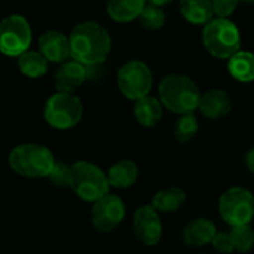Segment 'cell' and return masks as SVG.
<instances>
[{
	"instance_id": "obj_1",
	"label": "cell",
	"mask_w": 254,
	"mask_h": 254,
	"mask_svg": "<svg viewBox=\"0 0 254 254\" xmlns=\"http://www.w3.org/2000/svg\"><path fill=\"white\" fill-rule=\"evenodd\" d=\"M70 57L83 65L103 64L112 49V39L101 24L85 21L77 24L70 36Z\"/></svg>"
},
{
	"instance_id": "obj_2",
	"label": "cell",
	"mask_w": 254,
	"mask_h": 254,
	"mask_svg": "<svg viewBox=\"0 0 254 254\" xmlns=\"http://www.w3.org/2000/svg\"><path fill=\"white\" fill-rule=\"evenodd\" d=\"M161 104L173 113H193L201 100V92L196 83L185 74L165 76L158 88Z\"/></svg>"
},
{
	"instance_id": "obj_3",
	"label": "cell",
	"mask_w": 254,
	"mask_h": 254,
	"mask_svg": "<svg viewBox=\"0 0 254 254\" xmlns=\"http://www.w3.org/2000/svg\"><path fill=\"white\" fill-rule=\"evenodd\" d=\"M55 159L52 152L36 143H24L15 146L9 156L7 164L13 173L27 179H43L48 177Z\"/></svg>"
},
{
	"instance_id": "obj_4",
	"label": "cell",
	"mask_w": 254,
	"mask_h": 254,
	"mask_svg": "<svg viewBox=\"0 0 254 254\" xmlns=\"http://www.w3.org/2000/svg\"><path fill=\"white\" fill-rule=\"evenodd\" d=\"M74 195L85 202H95L109 193L107 174L92 162L77 161L71 165L70 185Z\"/></svg>"
},
{
	"instance_id": "obj_5",
	"label": "cell",
	"mask_w": 254,
	"mask_h": 254,
	"mask_svg": "<svg viewBox=\"0 0 254 254\" xmlns=\"http://www.w3.org/2000/svg\"><path fill=\"white\" fill-rule=\"evenodd\" d=\"M202 42L213 57L228 60L240 51L241 34L234 21L216 16L204 25Z\"/></svg>"
},
{
	"instance_id": "obj_6",
	"label": "cell",
	"mask_w": 254,
	"mask_h": 254,
	"mask_svg": "<svg viewBox=\"0 0 254 254\" xmlns=\"http://www.w3.org/2000/svg\"><path fill=\"white\" fill-rule=\"evenodd\" d=\"M83 116V104L79 97L68 92H55L48 98L43 109L46 124L55 129L65 131L76 127Z\"/></svg>"
},
{
	"instance_id": "obj_7",
	"label": "cell",
	"mask_w": 254,
	"mask_h": 254,
	"mask_svg": "<svg viewBox=\"0 0 254 254\" xmlns=\"http://www.w3.org/2000/svg\"><path fill=\"white\" fill-rule=\"evenodd\" d=\"M116 82L125 98L137 101L138 98L149 95L153 85V76L146 63L131 60L119 68Z\"/></svg>"
},
{
	"instance_id": "obj_8",
	"label": "cell",
	"mask_w": 254,
	"mask_h": 254,
	"mask_svg": "<svg viewBox=\"0 0 254 254\" xmlns=\"http://www.w3.org/2000/svg\"><path fill=\"white\" fill-rule=\"evenodd\" d=\"M219 214L231 226L250 225L254 217V196L252 192L240 186L228 189L220 196Z\"/></svg>"
},
{
	"instance_id": "obj_9",
	"label": "cell",
	"mask_w": 254,
	"mask_h": 254,
	"mask_svg": "<svg viewBox=\"0 0 254 254\" xmlns=\"http://www.w3.org/2000/svg\"><path fill=\"white\" fill-rule=\"evenodd\" d=\"M31 45V28L22 15H9L0 21V52L19 57Z\"/></svg>"
},
{
	"instance_id": "obj_10",
	"label": "cell",
	"mask_w": 254,
	"mask_h": 254,
	"mask_svg": "<svg viewBox=\"0 0 254 254\" xmlns=\"http://www.w3.org/2000/svg\"><path fill=\"white\" fill-rule=\"evenodd\" d=\"M124 219H125V204L116 195L107 193L106 196L95 201L92 205L91 222L92 226L101 234H109L115 231L124 222Z\"/></svg>"
},
{
	"instance_id": "obj_11",
	"label": "cell",
	"mask_w": 254,
	"mask_h": 254,
	"mask_svg": "<svg viewBox=\"0 0 254 254\" xmlns=\"http://www.w3.org/2000/svg\"><path fill=\"white\" fill-rule=\"evenodd\" d=\"M134 235L144 246H156L162 238V223L159 213L152 205L140 207L132 217Z\"/></svg>"
},
{
	"instance_id": "obj_12",
	"label": "cell",
	"mask_w": 254,
	"mask_h": 254,
	"mask_svg": "<svg viewBox=\"0 0 254 254\" xmlns=\"http://www.w3.org/2000/svg\"><path fill=\"white\" fill-rule=\"evenodd\" d=\"M86 79V65L71 58L60 63V67L54 73V86L58 92L73 94L83 85Z\"/></svg>"
},
{
	"instance_id": "obj_13",
	"label": "cell",
	"mask_w": 254,
	"mask_h": 254,
	"mask_svg": "<svg viewBox=\"0 0 254 254\" xmlns=\"http://www.w3.org/2000/svg\"><path fill=\"white\" fill-rule=\"evenodd\" d=\"M39 52L51 63H63L70 58V40L61 31L49 30L39 37Z\"/></svg>"
},
{
	"instance_id": "obj_14",
	"label": "cell",
	"mask_w": 254,
	"mask_h": 254,
	"mask_svg": "<svg viewBox=\"0 0 254 254\" xmlns=\"http://www.w3.org/2000/svg\"><path fill=\"white\" fill-rule=\"evenodd\" d=\"M198 109L208 119H220L231 113L232 101L226 91L211 89L205 94H201Z\"/></svg>"
},
{
	"instance_id": "obj_15",
	"label": "cell",
	"mask_w": 254,
	"mask_h": 254,
	"mask_svg": "<svg viewBox=\"0 0 254 254\" xmlns=\"http://www.w3.org/2000/svg\"><path fill=\"white\" fill-rule=\"evenodd\" d=\"M217 234L216 225L208 219H195L186 225L182 232V240L190 247H202L213 241Z\"/></svg>"
},
{
	"instance_id": "obj_16",
	"label": "cell",
	"mask_w": 254,
	"mask_h": 254,
	"mask_svg": "<svg viewBox=\"0 0 254 254\" xmlns=\"http://www.w3.org/2000/svg\"><path fill=\"white\" fill-rule=\"evenodd\" d=\"M138 179V167L134 161L122 159L113 164L107 171L109 185L118 189L131 188Z\"/></svg>"
},
{
	"instance_id": "obj_17",
	"label": "cell",
	"mask_w": 254,
	"mask_h": 254,
	"mask_svg": "<svg viewBox=\"0 0 254 254\" xmlns=\"http://www.w3.org/2000/svg\"><path fill=\"white\" fill-rule=\"evenodd\" d=\"M180 13L193 25H205L214 18L211 0H180Z\"/></svg>"
},
{
	"instance_id": "obj_18",
	"label": "cell",
	"mask_w": 254,
	"mask_h": 254,
	"mask_svg": "<svg viewBox=\"0 0 254 254\" xmlns=\"http://www.w3.org/2000/svg\"><path fill=\"white\" fill-rule=\"evenodd\" d=\"M162 104L158 98L146 95L138 98L134 106V116L137 122L143 127H156L162 119Z\"/></svg>"
},
{
	"instance_id": "obj_19",
	"label": "cell",
	"mask_w": 254,
	"mask_h": 254,
	"mask_svg": "<svg viewBox=\"0 0 254 254\" xmlns=\"http://www.w3.org/2000/svg\"><path fill=\"white\" fill-rule=\"evenodd\" d=\"M146 6V0H107V13L116 22L137 19Z\"/></svg>"
},
{
	"instance_id": "obj_20",
	"label": "cell",
	"mask_w": 254,
	"mask_h": 254,
	"mask_svg": "<svg viewBox=\"0 0 254 254\" xmlns=\"http://www.w3.org/2000/svg\"><path fill=\"white\" fill-rule=\"evenodd\" d=\"M228 70L231 76L243 83L254 80V54L250 51H238L228 58Z\"/></svg>"
},
{
	"instance_id": "obj_21",
	"label": "cell",
	"mask_w": 254,
	"mask_h": 254,
	"mask_svg": "<svg viewBox=\"0 0 254 254\" xmlns=\"http://www.w3.org/2000/svg\"><path fill=\"white\" fill-rule=\"evenodd\" d=\"M186 202V192L180 188L171 186L161 189L152 199V207L158 213H174Z\"/></svg>"
},
{
	"instance_id": "obj_22",
	"label": "cell",
	"mask_w": 254,
	"mask_h": 254,
	"mask_svg": "<svg viewBox=\"0 0 254 254\" xmlns=\"http://www.w3.org/2000/svg\"><path fill=\"white\" fill-rule=\"evenodd\" d=\"M18 68L24 76L30 79H39L48 71V60L39 51L28 49L18 57Z\"/></svg>"
},
{
	"instance_id": "obj_23",
	"label": "cell",
	"mask_w": 254,
	"mask_h": 254,
	"mask_svg": "<svg viewBox=\"0 0 254 254\" xmlns=\"http://www.w3.org/2000/svg\"><path fill=\"white\" fill-rule=\"evenodd\" d=\"M198 131H199V124L193 113L180 115V118L174 125V135L180 143H188L193 140Z\"/></svg>"
},
{
	"instance_id": "obj_24",
	"label": "cell",
	"mask_w": 254,
	"mask_h": 254,
	"mask_svg": "<svg viewBox=\"0 0 254 254\" xmlns=\"http://www.w3.org/2000/svg\"><path fill=\"white\" fill-rule=\"evenodd\" d=\"M165 12L162 10L161 6H155L152 3H146V6L143 7L140 16H138V21L140 24L147 28V30H158L161 27H164L165 24Z\"/></svg>"
},
{
	"instance_id": "obj_25",
	"label": "cell",
	"mask_w": 254,
	"mask_h": 254,
	"mask_svg": "<svg viewBox=\"0 0 254 254\" xmlns=\"http://www.w3.org/2000/svg\"><path fill=\"white\" fill-rule=\"evenodd\" d=\"M234 249L240 253H247L252 250L254 244V232L250 225H241V226H232L229 232Z\"/></svg>"
},
{
	"instance_id": "obj_26",
	"label": "cell",
	"mask_w": 254,
	"mask_h": 254,
	"mask_svg": "<svg viewBox=\"0 0 254 254\" xmlns=\"http://www.w3.org/2000/svg\"><path fill=\"white\" fill-rule=\"evenodd\" d=\"M70 173H71V165L63 161H55L48 174V179L54 186L67 188L70 185Z\"/></svg>"
},
{
	"instance_id": "obj_27",
	"label": "cell",
	"mask_w": 254,
	"mask_h": 254,
	"mask_svg": "<svg viewBox=\"0 0 254 254\" xmlns=\"http://www.w3.org/2000/svg\"><path fill=\"white\" fill-rule=\"evenodd\" d=\"M238 3H240V0H211L213 10H214V15L217 18L231 16L235 12Z\"/></svg>"
},
{
	"instance_id": "obj_28",
	"label": "cell",
	"mask_w": 254,
	"mask_h": 254,
	"mask_svg": "<svg viewBox=\"0 0 254 254\" xmlns=\"http://www.w3.org/2000/svg\"><path fill=\"white\" fill-rule=\"evenodd\" d=\"M211 244H213V247H214L217 252H220V253L223 254H229L232 253V252H235L232 238H231V235L226 234V232H217V234L214 235Z\"/></svg>"
},
{
	"instance_id": "obj_29",
	"label": "cell",
	"mask_w": 254,
	"mask_h": 254,
	"mask_svg": "<svg viewBox=\"0 0 254 254\" xmlns=\"http://www.w3.org/2000/svg\"><path fill=\"white\" fill-rule=\"evenodd\" d=\"M246 164H247V168L254 174V147L247 153V156H246Z\"/></svg>"
},
{
	"instance_id": "obj_30",
	"label": "cell",
	"mask_w": 254,
	"mask_h": 254,
	"mask_svg": "<svg viewBox=\"0 0 254 254\" xmlns=\"http://www.w3.org/2000/svg\"><path fill=\"white\" fill-rule=\"evenodd\" d=\"M146 1H149V3H152V4H155V6H165V4H168V3H171L173 0H146Z\"/></svg>"
},
{
	"instance_id": "obj_31",
	"label": "cell",
	"mask_w": 254,
	"mask_h": 254,
	"mask_svg": "<svg viewBox=\"0 0 254 254\" xmlns=\"http://www.w3.org/2000/svg\"><path fill=\"white\" fill-rule=\"evenodd\" d=\"M243 1H246V3H254V0H243Z\"/></svg>"
}]
</instances>
